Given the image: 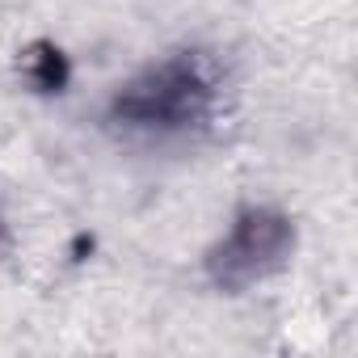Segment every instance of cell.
Instances as JSON below:
<instances>
[{"label": "cell", "mask_w": 358, "mask_h": 358, "mask_svg": "<svg viewBox=\"0 0 358 358\" xmlns=\"http://www.w3.org/2000/svg\"><path fill=\"white\" fill-rule=\"evenodd\" d=\"M211 93L215 89H211V76L203 72V64L190 55H177V59L143 72L139 80H131L114 97V118L127 127H143V131L190 127L207 114Z\"/></svg>", "instance_id": "obj_1"}, {"label": "cell", "mask_w": 358, "mask_h": 358, "mask_svg": "<svg viewBox=\"0 0 358 358\" xmlns=\"http://www.w3.org/2000/svg\"><path fill=\"white\" fill-rule=\"evenodd\" d=\"M291 241H295V232H291L287 215L266 211V207H253L211 249V262H207L211 266V278L220 287H232V291L236 287H249V282H257L262 274H270L291 253Z\"/></svg>", "instance_id": "obj_2"}, {"label": "cell", "mask_w": 358, "mask_h": 358, "mask_svg": "<svg viewBox=\"0 0 358 358\" xmlns=\"http://www.w3.org/2000/svg\"><path fill=\"white\" fill-rule=\"evenodd\" d=\"M26 80L34 85V89H43V93H59L64 85H68V59L55 51V47H34L30 55H26Z\"/></svg>", "instance_id": "obj_3"}]
</instances>
